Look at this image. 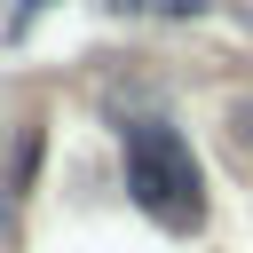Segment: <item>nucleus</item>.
I'll return each mask as SVG.
<instances>
[{
	"instance_id": "1",
	"label": "nucleus",
	"mask_w": 253,
	"mask_h": 253,
	"mask_svg": "<svg viewBox=\"0 0 253 253\" xmlns=\"http://www.w3.org/2000/svg\"><path fill=\"white\" fill-rule=\"evenodd\" d=\"M119 142H126V198L158 229H198L206 221V182H198L190 142L166 119H134V126H119Z\"/></svg>"
},
{
	"instance_id": "2",
	"label": "nucleus",
	"mask_w": 253,
	"mask_h": 253,
	"mask_svg": "<svg viewBox=\"0 0 253 253\" xmlns=\"http://www.w3.org/2000/svg\"><path fill=\"white\" fill-rule=\"evenodd\" d=\"M8 229H16V198H0V253H8Z\"/></svg>"
}]
</instances>
